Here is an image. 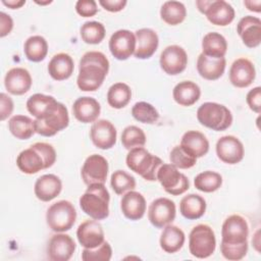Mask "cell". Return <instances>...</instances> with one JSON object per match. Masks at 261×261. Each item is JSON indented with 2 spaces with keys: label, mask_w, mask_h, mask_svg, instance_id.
<instances>
[{
  "label": "cell",
  "mask_w": 261,
  "mask_h": 261,
  "mask_svg": "<svg viewBox=\"0 0 261 261\" xmlns=\"http://www.w3.org/2000/svg\"><path fill=\"white\" fill-rule=\"evenodd\" d=\"M109 71V60L100 51L86 52L79 65L76 85L81 91L94 92L98 90Z\"/></svg>",
  "instance_id": "6da1fadb"
},
{
  "label": "cell",
  "mask_w": 261,
  "mask_h": 261,
  "mask_svg": "<svg viewBox=\"0 0 261 261\" xmlns=\"http://www.w3.org/2000/svg\"><path fill=\"white\" fill-rule=\"evenodd\" d=\"M56 161V151L52 145L38 142L22 150L16 157V165L25 174H35L51 167Z\"/></svg>",
  "instance_id": "7a4b0ae2"
},
{
  "label": "cell",
  "mask_w": 261,
  "mask_h": 261,
  "mask_svg": "<svg viewBox=\"0 0 261 261\" xmlns=\"http://www.w3.org/2000/svg\"><path fill=\"white\" fill-rule=\"evenodd\" d=\"M110 195L104 184H92L80 198L81 209L96 220H102L109 215Z\"/></svg>",
  "instance_id": "3957f363"
},
{
  "label": "cell",
  "mask_w": 261,
  "mask_h": 261,
  "mask_svg": "<svg viewBox=\"0 0 261 261\" xmlns=\"http://www.w3.org/2000/svg\"><path fill=\"white\" fill-rule=\"evenodd\" d=\"M125 162L132 171L138 173L148 181L157 180V171L163 164V161L158 156L153 155L144 147L129 150Z\"/></svg>",
  "instance_id": "277c9868"
},
{
  "label": "cell",
  "mask_w": 261,
  "mask_h": 261,
  "mask_svg": "<svg viewBox=\"0 0 261 261\" xmlns=\"http://www.w3.org/2000/svg\"><path fill=\"white\" fill-rule=\"evenodd\" d=\"M198 121L215 132H222L228 128L232 123V114L230 110L216 102H205L197 110Z\"/></svg>",
  "instance_id": "5b68a950"
},
{
  "label": "cell",
  "mask_w": 261,
  "mask_h": 261,
  "mask_svg": "<svg viewBox=\"0 0 261 261\" xmlns=\"http://www.w3.org/2000/svg\"><path fill=\"white\" fill-rule=\"evenodd\" d=\"M76 219V210L73 204L67 200L53 203L46 213V221L49 228L55 232L69 230Z\"/></svg>",
  "instance_id": "8992f818"
},
{
  "label": "cell",
  "mask_w": 261,
  "mask_h": 261,
  "mask_svg": "<svg viewBox=\"0 0 261 261\" xmlns=\"http://www.w3.org/2000/svg\"><path fill=\"white\" fill-rule=\"evenodd\" d=\"M216 248V238L214 230L208 224H198L194 226L189 234L190 253L199 259L210 257Z\"/></svg>",
  "instance_id": "52a82bcc"
},
{
  "label": "cell",
  "mask_w": 261,
  "mask_h": 261,
  "mask_svg": "<svg viewBox=\"0 0 261 261\" xmlns=\"http://www.w3.org/2000/svg\"><path fill=\"white\" fill-rule=\"evenodd\" d=\"M35 130L43 137H52L66 128L69 124V115L64 104L57 101L52 109L42 118H36Z\"/></svg>",
  "instance_id": "ba28073f"
},
{
  "label": "cell",
  "mask_w": 261,
  "mask_h": 261,
  "mask_svg": "<svg viewBox=\"0 0 261 261\" xmlns=\"http://www.w3.org/2000/svg\"><path fill=\"white\" fill-rule=\"evenodd\" d=\"M157 180L164 191L172 196H178L187 192L190 188L188 177L178 171L171 163H163L157 171Z\"/></svg>",
  "instance_id": "9c48e42d"
},
{
  "label": "cell",
  "mask_w": 261,
  "mask_h": 261,
  "mask_svg": "<svg viewBox=\"0 0 261 261\" xmlns=\"http://www.w3.org/2000/svg\"><path fill=\"white\" fill-rule=\"evenodd\" d=\"M249 225L247 220L239 215H229L222 223L221 243L228 245H242L248 243Z\"/></svg>",
  "instance_id": "30bf717a"
},
{
  "label": "cell",
  "mask_w": 261,
  "mask_h": 261,
  "mask_svg": "<svg viewBox=\"0 0 261 261\" xmlns=\"http://www.w3.org/2000/svg\"><path fill=\"white\" fill-rule=\"evenodd\" d=\"M176 207L168 198L155 199L148 208V219L157 228H163L175 219Z\"/></svg>",
  "instance_id": "8fae6325"
},
{
  "label": "cell",
  "mask_w": 261,
  "mask_h": 261,
  "mask_svg": "<svg viewBox=\"0 0 261 261\" xmlns=\"http://www.w3.org/2000/svg\"><path fill=\"white\" fill-rule=\"evenodd\" d=\"M108 161L99 154H92L85 160L81 174L87 186L92 184H105L108 174Z\"/></svg>",
  "instance_id": "7c38bea8"
},
{
  "label": "cell",
  "mask_w": 261,
  "mask_h": 261,
  "mask_svg": "<svg viewBox=\"0 0 261 261\" xmlns=\"http://www.w3.org/2000/svg\"><path fill=\"white\" fill-rule=\"evenodd\" d=\"M159 62L165 73L176 75L186 69L188 64V54L182 47L178 45H169L161 52Z\"/></svg>",
  "instance_id": "4fadbf2b"
},
{
  "label": "cell",
  "mask_w": 261,
  "mask_h": 261,
  "mask_svg": "<svg viewBox=\"0 0 261 261\" xmlns=\"http://www.w3.org/2000/svg\"><path fill=\"white\" fill-rule=\"evenodd\" d=\"M109 50L117 60L128 59L136 50L135 34L128 30H118L109 39Z\"/></svg>",
  "instance_id": "5bb4252c"
},
{
  "label": "cell",
  "mask_w": 261,
  "mask_h": 261,
  "mask_svg": "<svg viewBox=\"0 0 261 261\" xmlns=\"http://www.w3.org/2000/svg\"><path fill=\"white\" fill-rule=\"evenodd\" d=\"M216 155L226 164H237L241 162L245 155L243 143L234 136L227 135L218 139L216 143Z\"/></svg>",
  "instance_id": "9a60e30c"
},
{
  "label": "cell",
  "mask_w": 261,
  "mask_h": 261,
  "mask_svg": "<svg viewBox=\"0 0 261 261\" xmlns=\"http://www.w3.org/2000/svg\"><path fill=\"white\" fill-rule=\"evenodd\" d=\"M75 248V243L70 236L64 232H56L48 242L47 256L52 261H68L72 257Z\"/></svg>",
  "instance_id": "2e32d148"
},
{
  "label": "cell",
  "mask_w": 261,
  "mask_h": 261,
  "mask_svg": "<svg viewBox=\"0 0 261 261\" xmlns=\"http://www.w3.org/2000/svg\"><path fill=\"white\" fill-rule=\"evenodd\" d=\"M92 143L99 149L107 150L116 143L117 132L115 126L107 119H98L93 122L90 129Z\"/></svg>",
  "instance_id": "e0dca14e"
},
{
  "label": "cell",
  "mask_w": 261,
  "mask_h": 261,
  "mask_svg": "<svg viewBox=\"0 0 261 261\" xmlns=\"http://www.w3.org/2000/svg\"><path fill=\"white\" fill-rule=\"evenodd\" d=\"M79 243L87 249H94L105 241L102 225L96 219H89L82 222L76 230Z\"/></svg>",
  "instance_id": "ac0fdd59"
},
{
  "label": "cell",
  "mask_w": 261,
  "mask_h": 261,
  "mask_svg": "<svg viewBox=\"0 0 261 261\" xmlns=\"http://www.w3.org/2000/svg\"><path fill=\"white\" fill-rule=\"evenodd\" d=\"M256 77V69L251 60L245 57L236 59L229 68V82L237 88L249 87Z\"/></svg>",
  "instance_id": "d6986e66"
},
{
  "label": "cell",
  "mask_w": 261,
  "mask_h": 261,
  "mask_svg": "<svg viewBox=\"0 0 261 261\" xmlns=\"http://www.w3.org/2000/svg\"><path fill=\"white\" fill-rule=\"evenodd\" d=\"M237 33L248 48H256L261 43V20L259 17L247 15L237 24Z\"/></svg>",
  "instance_id": "ffe728a7"
},
{
  "label": "cell",
  "mask_w": 261,
  "mask_h": 261,
  "mask_svg": "<svg viewBox=\"0 0 261 261\" xmlns=\"http://www.w3.org/2000/svg\"><path fill=\"white\" fill-rule=\"evenodd\" d=\"M32 76L28 69L23 67H13L9 69L4 77V86L8 93L12 95H23L32 87Z\"/></svg>",
  "instance_id": "44dd1931"
},
{
  "label": "cell",
  "mask_w": 261,
  "mask_h": 261,
  "mask_svg": "<svg viewBox=\"0 0 261 261\" xmlns=\"http://www.w3.org/2000/svg\"><path fill=\"white\" fill-rule=\"evenodd\" d=\"M136 50L135 57L138 59H148L157 50L159 45V38L157 33L149 28H143L135 33Z\"/></svg>",
  "instance_id": "7402d4cb"
},
{
  "label": "cell",
  "mask_w": 261,
  "mask_h": 261,
  "mask_svg": "<svg viewBox=\"0 0 261 261\" xmlns=\"http://www.w3.org/2000/svg\"><path fill=\"white\" fill-rule=\"evenodd\" d=\"M204 14L212 24L220 27L228 25L236 16L233 7L224 0H211Z\"/></svg>",
  "instance_id": "603a6c76"
},
{
  "label": "cell",
  "mask_w": 261,
  "mask_h": 261,
  "mask_svg": "<svg viewBox=\"0 0 261 261\" xmlns=\"http://www.w3.org/2000/svg\"><path fill=\"white\" fill-rule=\"evenodd\" d=\"M101 112L100 103L93 97H80L72 104L73 116L83 123L95 122Z\"/></svg>",
  "instance_id": "cb8c5ba5"
},
{
  "label": "cell",
  "mask_w": 261,
  "mask_h": 261,
  "mask_svg": "<svg viewBox=\"0 0 261 261\" xmlns=\"http://www.w3.org/2000/svg\"><path fill=\"white\" fill-rule=\"evenodd\" d=\"M146 207L145 197L134 190L123 194L120 200L121 212L129 220L141 219L146 212Z\"/></svg>",
  "instance_id": "d4e9b609"
},
{
  "label": "cell",
  "mask_w": 261,
  "mask_h": 261,
  "mask_svg": "<svg viewBox=\"0 0 261 261\" xmlns=\"http://www.w3.org/2000/svg\"><path fill=\"white\" fill-rule=\"evenodd\" d=\"M61 179L52 173L41 175L34 186V193L36 197L43 202H49L55 199L61 193Z\"/></svg>",
  "instance_id": "484cf974"
},
{
  "label": "cell",
  "mask_w": 261,
  "mask_h": 261,
  "mask_svg": "<svg viewBox=\"0 0 261 261\" xmlns=\"http://www.w3.org/2000/svg\"><path fill=\"white\" fill-rule=\"evenodd\" d=\"M226 66V60L222 58H211L203 53L198 56L197 70L198 73L205 80L215 81L222 76Z\"/></svg>",
  "instance_id": "4316f807"
},
{
  "label": "cell",
  "mask_w": 261,
  "mask_h": 261,
  "mask_svg": "<svg viewBox=\"0 0 261 261\" xmlns=\"http://www.w3.org/2000/svg\"><path fill=\"white\" fill-rule=\"evenodd\" d=\"M74 69V63L71 56L60 52L55 54L48 63V72L55 81H64L71 76Z\"/></svg>",
  "instance_id": "83f0119b"
},
{
  "label": "cell",
  "mask_w": 261,
  "mask_h": 261,
  "mask_svg": "<svg viewBox=\"0 0 261 261\" xmlns=\"http://www.w3.org/2000/svg\"><path fill=\"white\" fill-rule=\"evenodd\" d=\"M180 146L196 158L205 156L209 151L208 139L198 130L186 132L181 137Z\"/></svg>",
  "instance_id": "f1b7e54d"
},
{
  "label": "cell",
  "mask_w": 261,
  "mask_h": 261,
  "mask_svg": "<svg viewBox=\"0 0 261 261\" xmlns=\"http://www.w3.org/2000/svg\"><path fill=\"white\" fill-rule=\"evenodd\" d=\"M201 96L200 87L192 81H182L175 85L172 91L173 100L180 106L194 105Z\"/></svg>",
  "instance_id": "f546056e"
},
{
  "label": "cell",
  "mask_w": 261,
  "mask_h": 261,
  "mask_svg": "<svg viewBox=\"0 0 261 261\" xmlns=\"http://www.w3.org/2000/svg\"><path fill=\"white\" fill-rule=\"evenodd\" d=\"M185 241H186V236L182 229L170 223L163 227L159 243H160L161 249L164 252L172 254V253H176L182 248Z\"/></svg>",
  "instance_id": "4dcf8cb0"
},
{
  "label": "cell",
  "mask_w": 261,
  "mask_h": 261,
  "mask_svg": "<svg viewBox=\"0 0 261 261\" xmlns=\"http://www.w3.org/2000/svg\"><path fill=\"white\" fill-rule=\"evenodd\" d=\"M206 211V201L198 194H189L179 202L180 214L189 219L196 220L201 218Z\"/></svg>",
  "instance_id": "1f68e13d"
},
{
  "label": "cell",
  "mask_w": 261,
  "mask_h": 261,
  "mask_svg": "<svg viewBox=\"0 0 261 261\" xmlns=\"http://www.w3.org/2000/svg\"><path fill=\"white\" fill-rule=\"evenodd\" d=\"M227 51L226 39L217 32L207 33L202 40V53L211 58H222Z\"/></svg>",
  "instance_id": "d6a6232c"
},
{
  "label": "cell",
  "mask_w": 261,
  "mask_h": 261,
  "mask_svg": "<svg viewBox=\"0 0 261 261\" xmlns=\"http://www.w3.org/2000/svg\"><path fill=\"white\" fill-rule=\"evenodd\" d=\"M23 52L30 61L40 62L47 56L48 43L46 39L40 35L31 36L23 44Z\"/></svg>",
  "instance_id": "836d02e7"
},
{
  "label": "cell",
  "mask_w": 261,
  "mask_h": 261,
  "mask_svg": "<svg viewBox=\"0 0 261 261\" xmlns=\"http://www.w3.org/2000/svg\"><path fill=\"white\" fill-rule=\"evenodd\" d=\"M57 103L53 96L36 93L27 101V109L35 118H42Z\"/></svg>",
  "instance_id": "e575fe53"
},
{
  "label": "cell",
  "mask_w": 261,
  "mask_h": 261,
  "mask_svg": "<svg viewBox=\"0 0 261 261\" xmlns=\"http://www.w3.org/2000/svg\"><path fill=\"white\" fill-rule=\"evenodd\" d=\"M8 128L18 140H28L36 133L34 120L27 115L20 114L13 115L8 120Z\"/></svg>",
  "instance_id": "d590c367"
},
{
  "label": "cell",
  "mask_w": 261,
  "mask_h": 261,
  "mask_svg": "<svg viewBox=\"0 0 261 261\" xmlns=\"http://www.w3.org/2000/svg\"><path fill=\"white\" fill-rule=\"evenodd\" d=\"M187 16V8L179 1H166L160 8L161 19L170 25L181 23Z\"/></svg>",
  "instance_id": "8d00e7d4"
},
{
  "label": "cell",
  "mask_w": 261,
  "mask_h": 261,
  "mask_svg": "<svg viewBox=\"0 0 261 261\" xmlns=\"http://www.w3.org/2000/svg\"><path fill=\"white\" fill-rule=\"evenodd\" d=\"M130 99L132 90L124 83H115L108 89L107 102L112 108L121 109L129 103Z\"/></svg>",
  "instance_id": "74e56055"
},
{
  "label": "cell",
  "mask_w": 261,
  "mask_h": 261,
  "mask_svg": "<svg viewBox=\"0 0 261 261\" xmlns=\"http://www.w3.org/2000/svg\"><path fill=\"white\" fill-rule=\"evenodd\" d=\"M222 185V176L220 173L212 170L200 172L194 178V186L197 190L204 193H212L217 191Z\"/></svg>",
  "instance_id": "f35d334b"
},
{
  "label": "cell",
  "mask_w": 261,
  "mask_h": 261,
  "mask_svg": "<svg viewBox=\"0 0 261 261\" xmlns=\"http://www.w3.org/2000/svg\"><path fill=\"white\" fill-rule=\"evenodd\" d=\"M80 34L82 40L91 45H96L99 44L103 41L105 38L106 30L103 23L95 20L91 21H86L85 23L82 24L80 29Z\"/></svg>",
  "instance_id": "ab89813d"
},
{
  "label": "cell",
  "mask_w": 261,
  "mask_h": 261,
  "mask_svg": "<svg viewBox=\"0 0 261 261\" xmlns=\"http://www.w3.org/2000/svg\"><path fill=\"white\" fill-rule=\"evenodd\" d=\"M110 185L116 195H123L129 191L135 190V177L124 170H116L111 174Z\"/></svg>",
  "instance_id": "60d3db41"
},
{
  "label": "cell",
  "mask_w": 261,
  "mask_h": 261,
  "mask_svg": "<svg viewBox=\"0 0 261 261\" xmlns=\"http://www.w3.org/2000/svg\"><path fill=\"white\" fill-rule=\"evenodd\" d=\"M121 144L127 150L144 147L146 144V135L141 127L127 125L121 133Z\"/></svg>",
  "instance_id": "b9f144b4"
},
{
  "label": "cell",
  "mask_w": 261,
  "mask_h": 261,
  "mask_svg": "<svg viewBox=\"0 0 261 261\" xmlns=\"http://www.w3.org/2000/svg\"><path fill=\"white\" fill-rule=\"evenodd\" d=\"M133 117L142 123L152 124L155 123L159 118L157 109L150 103L145 101L137 102L132 108Z\"/></svg>",
  "instance_id": "7bdbcfd3"
},
{
  "label": "cell",
  "mask_w": 261,
  "mask_h": 261,
  "mask_svg": "<svg viewBox=\"0 0 261 261\" xmlns=\"http://www.w3.org/2000/svg\"><path fill=\"white\" fill-rule=\"evenodd\" d=\"M169 160L172 165L179 169H188L197 163V158L186 151L180 145L173 147L169 154Z\"/></svg>",
  "instance_id": "ee69618b"
},
{
  "label": "cell",
  "mask_w": 261,
  "mask_h": 261,
  "mask_svg": "<svg viewBox=\"0 0 261 261\" xmlns=\"http://www.w3.org/2000/svg\"><path fill=\"white\" fill-rule=\"evenodd\" d=\"M112 256V248L110 244L104 241L100 246L94 249L84 248L82 252L83 261H109Z\"/></svg>",
  "instance_id": "f6af8a7d"
},
{
  "label": "cell",
  "mask_w": 261,
  "mask_h": 261,
  "mask_svg": "<svg viewBox=\"0 0 261 261\" xmlns=\"http://www.w3.org/2000/svg\"><path fill=\"white\" fill-rule=\"evenodd\" d=\"M220 252L221 255L231 261H238L243 259L248 252V243L242 245H228L220 243Z\"/></svg>",
  "instance_id": "bcb514c9"
},
{
  "label": "cell",
  "mask_w": 261,
  "mask_h": 261,
  "mask_svg": "<svg viewBox=\"0 0 261 261\" xmlns=\"http://www.w3.org/2000/svg\"><path fill=\"white\" fill-rule=\"evenodd\" d=\"M75 11L83 17H91L98 12V6L94 0H79L75 3Z\"/></svg>",
  "instance_id": "7dc6e473"
},
{
  "label": "cell",
  "mask_w": 261,
  "mask_h": 261,
  "mask_svg": "<svg viewBox=\"0 0 261 261\" xmlns=\"http://www.w3.org/2000/svg\"><path fill=\"white\" fill-rule=\"evenodd\" d=\"M246 101L249 108L255 113H260L261 108V88L255 87L250 90L246 96Z\"/></svg>",
  "instance_id": "c3c4849f"
},
{
  "label": "cell",
  "mask_w": 261,
  "mask_h": 261,
  "mask_svg": "<svg viewBox=\"0 0 261 261\" xmlns=\"http://www.w3.org/2000/svg\"><path fill=\"white\" fill-rule=\"evenodd\" d=\"M13 111V101L5 93L0 94V119L3 121L11 115Z\"/></svg>",
  "instance_id": "681fc988"
},
{
  "label": "cell",
  "mask_w": 261,
  "mask_h": 261,
  "mask_svg": "<svg viewBox=\"0 0 261 261\" xmlns=\"http://www.w3.org/2000/svg\"><path fill=\"white\" fill-rule=\"evenodd\" d=\"M126 3V0H99V4L109 12H118L122 10Z\"/></svg>",
  "instance_id": "f907efd6"
},
{
  "label": "cell",
  "mask_w": 261,
  "mask_h": 261,
  "mask_svg": "<svg viewBox=\"0 0 261 261\" xmlns=\"http://www.w3.org/2000/svg\"><path fill=\"white\" fill-rule=\"evenodd\" d=\"M13 29V20L11 16L3 11L0 12V37L7 36Z\"/></svg>",
  "instance_id": "816d5d0a"
},
{
  "label": "cell",
  "mask_w": 261,
  "mask_h": 261,
  "mask_svg": "<svg viewBox=\"0 0 261 261\" xmlns=\"http://www.w3.org/2000/svg\"><path fill=\"white\" fill-rule=\"evenodd\" d=\"M244 5L250 11L258 13L261 11V0H245Z\"/></svg>",
  "instance_id": "f5cc1de1"
},
{
  "label": "cell",
  "mask_w": 261,
  "mask_h": 261,
  "mask_svg": "<svg viewBox=\"0 0 261 261\" xmlns=\"http://www.w3.org/2000/svg\"><path fill=\"white\" fill-rule=\"evenodd\" d=\"M2 4L5 6L11 8V9H17L20 8L22 5L25 4V0H2Z\"/></svg>",
  "instance_id": "db71d44e"
},
{
  "label": "cell",
  "mask_w": 261,
  "mask_h": 261,
  "mask_svg": "<svg viewBox=\"0 0 261 261\" xmlns=\"http://www.w3.org/2000/svg\"><path fill=\"white\" fill-rule=\"evenodd\" d=\"M210 1L211 0H198V1H196V5H197V7H198V9L201 13L204 14V12H205L207 6L209 5Z\"/></svg>",
  "instance_id": "11a10c76"
},
{
  "label": "cell",
  "mask_w": 261,
  "mask_h": 261,
  "mask_svg": "<svg viewBox=\"0 0 261 261\" xmlns=\"http://www.w3.org/2000/svg\"><path fill=\"white\" fill-rule=\"evenodd\" d=\"M36 3H37V4H40V5H46V4H50V3H52V1H49V0H48V1H45V2H42V1H41V2H40V1H36Z\"/></svg>",
  "instance_id": "9f6ffc18"
}]
</instances>
